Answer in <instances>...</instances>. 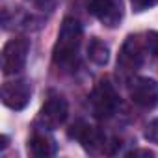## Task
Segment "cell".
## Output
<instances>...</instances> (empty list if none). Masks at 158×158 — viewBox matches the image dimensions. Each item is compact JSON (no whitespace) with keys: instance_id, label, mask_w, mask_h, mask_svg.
I'll return each mask as SVG.
<instances>
[{"instance_id":"obj_10","label":"cell","mask_w":158,"mask_h":158,"mask_svg":"<svg viewBox=\"0 0 158 158\" xmlns=\"http://www.w3.org/2000/svg\"><path fill=\"white\" fill-rule=\"evenodd\" d=\"M28 149L37 158H47V156H54L56 154V143L45 132H35L30 138V141H28Z\"/></svg>"},{"instance_id":"obj_8","label":"cell","mask_w":158,"mask_h":158,"mask_svg":"<svg viewBox=\"0 0 158 158\" xmlns=\"http://www.w3.org/2000/svg\"><path fill=\"white\" fill-rule=\"evenodd\" d=\"M89 11L108 28H114L121 21V10L114 0H89Z\"/></svg>"},{"instance_id":"obj_6","label":"cell","mask_w":158,"mask_h":158,"mask_svg":"<svg viewBox=\"0 0 158 158\" xmlns=\"http://www.w3.org/2000/svg\"><path fill=\"white\" fill-rule=\"evenodd\" d=\"M32 88L26 80L6 82L2 86V102L11 110H23L30 102Z\"/></svg>"},{"instance_id":"obj_13","label":"cell","mask_w":158,"mask_h":158,"mask_svg":"<svg viewBox=\"0 0 158 158\" xmlns=\"http://www.w3.org/2000/svg\"><path fill=\"white\" fill-rule=\"evenodd\" d=\"M145 45L154 56H158V32H149L147 39H145Z\"/></svg>"},{"instance_id":"obj_3","label":"cell","mask_w":158,"mask_h":158,"mask_svg":"<svg viewBox=\"0 0 158 158\" xmlns=\"http://www.w3.org/2000/svg\"><path fill=\"white\" fill-rule=\"evenodd\" d=\"M89 102H91V110H93L95 117L106 119V117H112L115 114L117 104H119V97H117L114 86L108 80H102L93 89V93L89 97Z\"/></svg>"},{"instance_id":"obj_5","label":"cell","mask_w":158,"mask_h":158,"mask_svg":"<svg viewBox=\"0 0 158 158\" xmlns=\"http://www.w3.org/2000/svg\"><path fill=\"white\" fill-rule=\"evenodd\" d=\"M130 99L141 108H154L158 104V82L147 76H139L130 86Z\"/></svg>"},{"instance_id":"obj_16","label":"cell","mask_w":158,"mask_h":158,"mask_svg":"<svg viewBox=\"0 0 158 158\" xmlns=\"http://www.w3.org/2000/svg\"><path fill=\"white\" fill-rule=\"evenodd\" d=\"M8 147V136H2V149Z\"/></svg>"},{"instance_id":"obj_11","label":"cell","mask_w":158,"mask_h":158,"mask_svg":"<svg viewBox=\"0 0 158 158\" xmlns=\"http://www.w3.org/2000/svg\"><path fill=\"white\" fill-rule=\"evenodd\" d=\"M88 56L93 63L97 65H106L110 60V48L101 41V39H93L88 47Z\"/></svg>"},{"instance_id":"obj_14","label":"cell","mask_w":158,"mask_h":158,"mask_svg":"<svg viewBox=\"0 0 158 158\" xmlns=\"http://www.w3.org/2000/svg\"><path fill=\"white\" fill-rule=\"evenodd\" d=\"M130 4H132L134 11H143V10H149L151 6H154L156 0H130Z\"/></svg>"},{"instance_id":"obj_15","label":"cell","mask_w":158,"mask_h":158,"mask_svg":"<svg viewBox=\"0 0 158 158\" xmlns=\"http://www.w3.org/2000/svg\"><path fill=\"white\" fill-rule=\"evenodd\" d=\"M30 2L35 4L37 8H43V10H45V8H48V6L52 4V0H30Z\"/></svg>"},{"instance_id":"obj_12","label":"cell","mask_w":158,"mask_h":158,"mask_svg":"<svg viewBox=\"0 0 158 158\" xmlns=\"http://www.w3.org/2000/svg\"><path fill=\"white\" fill-rule=\"evenodd\" d=\"M145 139H149L151 143H156L158 145V119L151 121L145 128Z\"/></svg>"},{"instance_id":"obj_7","label":"cell","mask_w":158,"mask_h":158,"mask_svg":"<svg viewBox=\"0 0 158 158\" xmlns=\"http://www.w3.org/2000/svg\"><path fill=\"white\" fill-rule=\"evenodd\" d=\"M69 136L71 138H76L78 141L82 143V147L86 149V151H89V152H97L99 149H102L106 143V138L95 128V127H89V125H86V123H76L74 127H73V130L69 132Z\"/></svg>"},{"instance_id":"obj_2","label":"cell","mask_w":158,"mask_h":158,"mask_svg":"<svg viewBox=\"0 0 158 158\" xmlns=\"http://www.w3.org/2000/svg\"><path fill=\"white\" fill-rule=\"evenodd\" d=\"M28 52H30V41L26 37L10 39L2 48V73L4 74L21 73L26 65Z\"/></svg>"},{"instance_id":"obj_4","label":"cell","mask_w":158,"mask_h":158,"mask_svg":"<svg viewBox=\"0 0 158 158\" xmlns=\"http://www.w3.org/2000/svg\"><path fill=\"white\" fill-rule=\"evenodd\" d=\"M67 115H69L67 101L58 93H50V97L47 99V102L43 104V108L39 112V121L47 128H56L61 123H65Z\"/></svg>"},{"instance_id":"obj_1","label":"cell","mask_w":158,"mask_h":158,"mask_svg":"<svg viewBox=\"0 0 158 158\" xmlns=\"http://www.w3.org/2000/svg\"><path fill=\"white\" fill-rule=\"evenodd\" d=\"M82 43V26L76 19L67 17L63 19L58 41L54 45V61L61 67H73L78 60V48Z\"/></svg>"},{"instance_id":"obj_9","label":"cell","mask_w":158,"mask_h":158,"mask_svg":"<svg viewBox=\"0 0 158 158\" xmlns=\"http://www.w3.org/2000/svg\"><path fill=\"white\" fill-rule=\"evenodd\" d=\"M141 65V47L138 37H128L117 58V67L125 73H132Z\"/></svg>"}]
</instances>
